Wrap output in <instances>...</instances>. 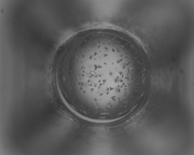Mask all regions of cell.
<instances>
[{
  "label": "cell",
  "mask_w": 194,
  "mask_h": 155,
  "mask_svg": "<svg viewBox=\"0 0 194 155\" xmlns=\"http://www.w3.org/2000/svg\"><path fill=\"white\" fill-rule=\"evenodd\" d=\"M122 44L96 41L80 46L65 75L72 107L99 117L118 116L125 110L129 88L141 80L132 70Z\"/></svg>",
  "instance_id": "cell-1"
}]
</instances>
